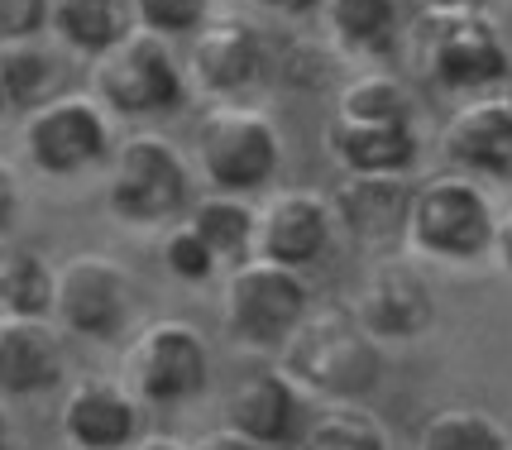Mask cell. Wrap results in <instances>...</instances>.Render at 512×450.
<instances>
[{
    "instance_id": "11",
    "label": "cell",
    "mask_w": 512,
    "mask_h": 450,
    "mask_svg": "<svg viewBox=\"0 0 512 450\" xmlns=\"http://www.w3.org/2000/svg\"><path fill=\"white\" fill-rule=\"evenodd\" d=\"M58 431L72 450H125L139 441V398L106 374L77 379L58 407Z\"/></svg>"
},
{
    "instance_id": "8",
    "label": "cell",
    "mask_w": 512,
    "mask_h": 450,
    "mask_svg": "<svg viewBox=\"0 0 512 450\" xmlns=\"http://www.w3.org/2000/svg\"><path fill=\"white\" fill-rule=\"evenodd\" d=\"M278 130L273 120L245 106H216L197 125V168L216 192H254L278 173Z\"/></svg>"
},
{
    "instance_id": "10",
    "label": "cell",
    "mask_w": 512,
    "mask_h": 450,
    "mask_svg": "<svg viewBox=\"0 0 512 450\" xmlns=\"http://www.w3.org/2000/svg\"><path fill=\"white\" fill-rule=\"evenodd\" d=\"M417 39L426 72L450 91H479L508 77V48L479 10H426Z\"/></svg>"
},
{
    "instance_id": "37",
    "label": "cell",
    "mask_w": 512,
    "mask_h": 450,
    "mask_svg": "<svg viewBox=\"0 0 512 450\" xmlns=\"http://www.w3.org/2000/svg\"><path fill=\"white\" fill-rule=\"evenodd\" d=\"M484 0H426V10H479Z\"/></svg>"
},
{
    "instance_id": "35",
    "label": "cell",
    "mask_w": 512,
    "mask_h": 450,
    "mask_svg": "<svg viewBox=\"0 0 512 450\" xmlns=\"http://www.w3.org/2000/svg\"><path fill=\"white\" fill-rule=\"evenodd\" d=\"M125 450H187L182 441H173V436H139L134 446H125Z\"/></svg>"
},
{
    "instance_id": "21",
    "label": "cell",
    "mask_w": 512,
    "mask_h": 450,
    "mask_svg": "<svg viewBox=\"0 0 512 450\" xmlns=\"http://www.w3.org/2000/svg\"><path fill=\"white\" fill-rule=\"evenodd\" d=\"M331 149L350 173H402L417 158V135H412V125H355V120H335Z\"/></svg>"
},
{
    "instance_id": "28",
    "label": "cell",
    "mask_w": 512,
    "mask_h": 450,
    "mask_svg": "<svg viewBox=\"0 0 512 450\" xmlns=\"http://www.w3.org/2000/svg\"><path fill=\"white\" fill-rule=\"evenodd\" d=\"M134 15L139 29L173 39V34H197L211 20V0H134Z\"/></svg>"
},
{
    "instance_id": "6",
    "label": "cell",
    "mask_w": 512,
    "mask_h": 450,
    "mask_svg": "<svg viewBox=\"0 0 512 450\" xmlns=\"http://www.w3.org/2000/svg\"><path fill=\"white\" fill-rule=\"evenodd\" d=\"M120 383L149 407H182L211 383V355L197 326L154 321L130 340Z\"/></svg>"
},
{
    "instance_id": "1",
    "label": "cell",
    "mask_w": 512,
    "mask_h": 450,
    "mask_svg": "<svg viewBox=\"0 0 512 450\" xmlns=\"http://www.w3.org/2000/svg\"><path fill=\"white\" fill-rule=\"evenodd\" d=\"M283 374L316 398L355 403L379 383L383 350L355 312H307V321L283 340Z\"/></svg>"
},
{
    "instance_id": "25",
    "label": "cell",
    "mask_w": 512,
    "mask_h": 450,
    "mask_svg": "<svg viewBox=\"0 0 512 450\" xmlns=\"http://www.w3.org/2000/svg\"><path fill=\"white\" fill-rule=\"evenodd\" d=\"M335 120H355V125H412V96L398 77H355L340 91V111Z\"/></svg>"
},
{
    "instance_id": "14",
    "label": "cell",
    "mask_w": 512,
    "mask_h": 450,
    "mask_svg": "<svg viewBox=\"0 0 512 450\" xmlns=\"http://www.w3.org/2000/svg\"><path fill=\"white\" fill-rule=\"evenodd\" d=\"M355 316L374 340H412L431 326L436 297L412 264H379L359 288Z\"/></svg>"
},
{
    "instance_id": "9",
    "label": "cell",
    "mask_w": 512,
    "mask_h": 450,
    "mask_svg": "<svg viewBox=\"0 0 512 450\" xmlns=\"http://www.w3.org/2000/svg\"><path fill=\"white\" fill-rule=\"evenodd\" d=\"M493 230L498 221H493L489 197L469 178H431L412 197L407 240L431 259H450V264L479 259L493 245Z\"/></svg>"
},
{
    "instance_id": "24",
    "label": "cell",
    "mask_w": 512,
    "mask_h": 450,
    "mask_svg": "<svg viewBox=\"0 0 512 450\" xmlns=\"http://www.w3.org/2000/svg\"><path fill=\"white\" fill-rule=\"evenodd\" d=\"M335 44L350 53H383L398 34V0H326Z\"/></svg>"
},
{
    "instance_id": "33",
    "label": "cell",
    "mask_w": 512,
    "mask_h": 450,
    "mask_svg": "<svg viewBox=\"0 0 512 450\" xmlns=\"http://www.w3.org/2000/svg\"><path fill=\"white\" fill-rule=\"evenodd\" d=\"M254 5H264L273 15H307V10H316L321 0H254Z\"/></svg>"
},
{
    "instance_id": "5",
    "label": "cell",
    "mask_w": 512,
    "mask_h": 450,
    "mask_svg": "<svg viewBox=\"0 0 512 450\" xmlns=\"http://www.w3.org/2000/svg\"><path fill=\"white\" fill-rule=\"evenodd\" d=\"M134 293L130 273L120 269L111 254H72L53 273V321L58 331L77 340H96V345H115L130 326Z\"/></svg>"
},
{
    "instance_id": "32",
    "label": "cell",
    "mask_w": 512,
    "mask_h": 450,
    "mask_svg": "<svg viewBox=\"0 0 512 450\" xmlns=\"http://www.w3.org/2000/svg\"><path fill=\"white\" fill-rule=\"evenodd\" d=\"M192 450H264V446H254V441H245L240 431L225 427V431H211V436H201Z\"/></svg>"
},
{
    "instance_id": "22",
    "label": "cell",
    "mask_w": 512,
    "mask_h": 450,
    "mask_svg": "<svg viewBox=\"0 0 512 450\" xmlns=\"http://www.w3.org/2000/svg\"><path fill=\"white\" fill-rule=\"evenodd\" d=\"M53 264L34 249H10L0 259V316L53 321Z\"/></svg>"
},
{
    "instance_id": "7",
    "label": "cell",
    "mask_w": 512,
    "mask_h": 450,
    "mask_svg": "<svg viewBox=\"0 0 512 450\" xmlns=\"http://www.w3.org/2000/svg\"><path fill=\"white\" fill-rule=\"evenodd\" d=\"M20 149L34 173L44 178H77L111 154V115L96 96L63 91L39 111L24 115Z\"/></svg>"
},
{
    "instance_id": "26",
    "label": "cell",
    "mask_w": 512,
    "mask_h": 450,
    "mask_svg": "<svg viewBox=\"0 0 512 450\" xmlns=\"http://www.w3.org/2000/svg\"><path fill=\"white\" fill-rule=\"evenodd\" d=\"M297 450H388L383 427L359 407H335L302 431Z\"/></svg>"
},
{
    "instance_id": "29",
    "label": "cell",
    "mask_w": 512,
    "mask_h": 450,
    "mask_svg": "<svg viewBox=\"0 0 512 450\" xmlns=\"http://www.w3.org/2000/svg\"><path fill=\"white\" fill-rule=\"evenodd\" d=\"M163 264H168V273H173L178 283H206L221 259L206 249V240H201L192 225H173V230L163 235Z\"/></svg>"
},
{
    "instance_id": "15",
    "label": "cell",
    "mask_w": 512,
    "mask_h": 450,
    "mask_svg": "<svg viewBox=\"0 0 512 450\" xmlns=\"http://www.w3.org/2000/svg\"><path fill=\"white\" fill-rule=\"evenodd\" d=\"M63 369H67V350L58 321L0 316V403L58 388Z\"/></svg>"
},
{
    "instance_id": "30",
    "label": "cell",
    "mask_w": 512,
    "mask_h": 450,
    "mask_svg": "<svg viewBox=\"0 0 512 450\" xmlns=\"http://www.w3.org/2000/svg\"><path fill=\"white\" fill-rule=\"evenodd\" d=\"M48 34V0H0V44L44 39Z\"/></svg>"
},
{
    "instance_id": "3",
    "label": "cell",
    "mask_w": 512,
    "mask_h": 450,
    "mask_svg": "<svg viewBox=\"0 0 512 450\" xmlns=\"http://www.w3.org/2000/svg\"><path fill=\"white\" fill-rule=\"evenodd\" d=\"M192 202V168L173 139L130 135L120 139L106 182V206L125 225H168Z\"/></svg>"
},
{
    "instance_id": "27",
    "label": "cell",
    "mask_w": 512,
    "mask_h": 450,
    "mask_svg": "<svg viewBox=\"0 0 512 450\" xmlns=\"http://www.w3.org/2000/svg\"><path fill=\"white\" fill-rule=\"evenodd\" d=\"M417 450H508V436L493 427L484 412H465V407H450L436 412L422 431V446Z\"/></svg>"
},
{
    "instance_id": "4",
    "label": "cell",
    "mask_w": 512,
    "mask_h": 450,
    "mask_svg": "<svg viewBox=\"0 0 512 450\" xmlns=\"http://www.w3.org/2000/svg\"><path fill=\"white\" fill-rule=\"evenodd\" d=\"M307 312H312V288L297 269L245 259L225 278L221 321L249 350H283V340L307 321Z\"/></svg>"
},
{
    "instance_id": "17",
    "label": "cell",
    "mask_w": 512,
    "mask_h": 450,
    "mask_svg": "<svg viewBox=\"0 0 512 450\" xmlns=\"http://www.w3.org/2000/svg\"><path fill=\"white\" fill-rule=\"evenodd\" d=\"M441 154L469 178L512 182V101L489 96L450 115Z\"/></svg>"
},
{
    "instance_id": "12",
    "label": "cell",
    "mask_w": 512,
    "mask_h": 450,
    "mask_svg": "<svg viewBox=\"0 0 512 450\" xmlns=\"http://www.w3.org/2000/svg\"><path fill=\"white\" fill-rule=\"evenodd\" d=\"M264 39L259 29L235 15L225 20H206L192 34V58H187V72L206 96H240L249 91L259 77H264Z\"/></svg>"
},
{
    "instance_id": "20",
    "label": "cell",
    "mask_w": 512,
    "mask_h": 450,
    "mask_svg": "<svg viewBox=\"0 0 512 450\" xmlns=\"http://www.w3.org/2000/svg\"><path fill=\"white\" fill-rule=\"evenodd\" d=\"M63 58L44 39H20L0 44V101L10 111H39L48 101L63 96Z\"/></svg>"
},
{
    "instance_id": "18",
    "label": "cell",
    "mask_w": 512,
    "mask_h": 450,
    "mask_svg": "<svg viewBox=\"0 0 512 450\" xmlns=\"http://www.w3.org/2000/svg\"><path fill=\"white\" fill-rule=\"evenodd\" d=\"M302 417V398H297V383L283 369H264V374H249L225 393V427L240 431L254 446H283L297 431Z\"/></svg>"
},
{
    "instance_id": "38",
    "label": "cell",
    "mask_w": 512,
    "mask_h": 450,
    "mask_svg": "<svg viewBox=\"0 0 512 450\" xmlns=\"http://www.w3.org/2000/svg\"><path fill=\"white\" fill-rule=\"evenodd\" d=\"M0 111H5V101H0Z\"/></svg>"
},
{
    "instance_id": "31",
    "label": "cell",
    "mask_w": 512,
    "mask_h": 450,
    "mask_svg": "<svg viewBox=\"0 0 512 450\" xmlns=\"http://www.w3.org/2000/svg\"><path fill=\"white\" fill-rule=\"evenodd\" d=\"M15 211H20V173L10 158H0V230L15 225Z\"/></svg>"
},
{
    "instance_id": "13",
    "label": "cell",
    "mask_w": 512,
    "mask_h": 450,
    "mask_svg": "<svg viewBox=\"0 0 512 450\" xmlns=\"http://www.w3.org/2000/svg\"><path fill=\"white\" fill-rule=\"evenodd\" d=\"M331 202H321L312 192H278L273 202L254 216V259L283 264V269H302L326 254L331 245Z\"/></svg>"
},
{
    "instance_id": "34",
    "label": "cell",
    "mask_w": 512,
    "mask_h": 450,
    "mask_svg": "<svg viewBox=\"0 0 512 450\" xmlns=\"http://www.w3.org/2000/svg\"><path fill=\"white\" fill-rule=\"evenodd\" d=\"M493 245H498V254H503V264L512 269V211H508V221L493 230Z\"/></svg>"
},
{
    "instance_id": "23",
    "label": "cell",
    "mask_w": 512,
    "mask_h": 450,
    "mask_svg": "<svg viewBox=\"0 0 512 450\" xmlns=\"http://www.w3.org/2000/svg\"><path fill=\"white\" fill-rule=\"evenodd\" d=\"M187 225L206 240V249H211L221 264L245 259L249 245H254V211H249L240 197H230V192H211V197H201V202L192 206Z\"/></svg>"
},
{
    "instance_id": "36",
    "label": "cell",
    "mask_w": 512,
    "mask_h": 450,
    "mask_svg": "<svg viewBox=\"0 0 512 450\" xmlns=\"http://www.w3.org/2000/svg\"><path fill=\"white\" fill-rule=\"evenodd\" d=\"M0 450H15V422H10L5 403H0Z\"/></svg>"
},
{
    "instance_id": "16",
    "label": "cell",
    "mask_w": 512,
    "mask_h": 450,
    "mask_svg": "<svg viewBox=\"0 0 512 450\" xmlns=\"http://www.w3.org/2000/svg\"><path fill=\"white\" fill-rule=\"evenodd\" d=\"M412 197L417 192L402 182V173H350L335 187L331 216L359 245H393L407 235Z\"/></svg>"
},
{
    "instance_id": "2",
    "label": "cell",
    "mask_w": 512,
    "mask_h": 450,
    "mask_svg": "<svg viewBox=\"0 0 512 450\" xmlns=\"http://www.w3.org/2000/svg\"><path fill=\"white\" fill-rule=\"evenodd\" d=\"M91 96L120 120H149L173 115L187 101V77L163 34L134 29L101 58H91Z\"/></svg>"
},
{
    "instance_id": "19",
    "label": "cell",
    "mask_w": 512,
    "mask_h": 450,
    "mask_svg": "<svg viewBox=\"0 0 512 450\" xmlns=\"http://www.w3.org/2000/svg\"><path fill=\"white\" fill-rule=\"evenodd\" d=\"M134 29V0H48V34L82 58H101Z\"/></svg>"
}]
</instances>
